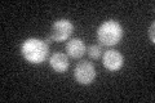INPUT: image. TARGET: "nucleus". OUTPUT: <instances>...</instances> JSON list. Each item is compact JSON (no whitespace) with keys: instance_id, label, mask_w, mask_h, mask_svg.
Segmentation results:
<instances>
[{"instance_id":"nucleus-7","label":"nucleus","mask_w":155,"mask_h":103,"mask_svg":"<svg viewBox=\"0 0 155 103\" xmlns=\"http://www.w3.org/2000/svg\"><path fill=\"white\" fill-rule=\"evenodd\" d=\"M49 66L58 73H64L67 71V68L70 66L69 58H67V54H64V53H53V54L49 57Z\"/></svg>"},{"instance_id":"nucleus-4","label":"nucleus","mask_w":155,"mask_h":103,"mask_svg":"<svg viewBox=\"0 0 155 103\" xmlns=\"http://www.w3.org/2000/svg\"><path fill=\"white\" fill-rule=\"evenodd\" d=\"M74 79L80 85H89L96 79V68L88 61L79 62L74 68Z\"/></svg>"},{"instance_id":"nucleus-8","label":"nucleus","mask_w":155,"mask_h":103,"mask_svg":"<svg viewBox=\"0 0 155 103\" xmlns=\"http://www.w3.org/2000/svg\"><path fill=\"white\" fill-rule=\"evenodd\" d=\"M102 47L98 45V44H92V45L88 47L87 49V53H88L89 58L92 60H98V58L102 57Z\"/></svg>"},{"instance_id":"nucleus-2","label":"nucleus","mask_w":155,"mask_h":103,"mask_svg":"<svg viewBox=\"0 0 155 103\" xmlns=\"http://www.w3.org/2000/svg\"><path fill=\"white\" fill-rule=\"evenodd\" d=\"M123 26L115 19H107L102 22L97 28V40L101 45L105 47H114L119 44L123 39Z\"/></svg>"},{"instance_id":"nucleus-1","label":"nucleus","mask_w":155,"mask_h":103,"mask_svg":"<svg viewBox=\"0 0 155 103\" xmlns=\"http://www.w3.org/2000/svg\"><path fill=\"white\" fill-rule=\"evenodd\" d=\"M21 54L26 62L31 65H40L49 54V45L45 40L36 37H28L21 45Z\"/></svg>"},{"instance_id":"nucleus-9","label":"nucleus","mask_w":155,"mask_h":103,"mask_svg":"<svg viewBox=\"0 0 155 103\" xmlns=\"http://www.w3.org/2000/svg\"><path fill=\"white\" fill-rule=\"evenodd\" d=\"M154 31H155V23H151V26L149 27V37H150V41L153 44L155 43V36H154Z\"/></svg>"},{"instance_id":"nucleus-5","label":"nucleus","mask_w":155,"mask_h":103,"mask_svg":"<svg viewBox=\"0 0 155 103\" xmlns=\"http://www.w3.org/2000/svg\"><path fill=\"white\" fill-rule=\"evenodd\" d=\"M102 63L107 71H119L124 65V57L115 49H109L102 54Z\"/></svg>"},{"instance_id":"nucleus-6","label":"nucleus","mask_w":155,"mask_h":103,"mask_svg":"<svg viewBox=\"0 0 155 103\" xmlns=\"http://www.w3.org/2000/svg\"><path fill=\"white\" fill-rule=\"evenodd\" d=\"M65 49H66V54L70 58H74V60L81 58L87 53V47L83 41V39H80V37L70 39V40L67 41Z\"/></svg>"},{"instance_id":"nucleus-3","label":"nucleus","mask_w":155,"mask_h":103,"mask_svg":"<svg viewBox=\"0 0 155 103\" xmlns=\"http://www.w3.org/2000/svg\"><path fill=\"white\" fill-rule=\"evenodd\" d=\"M72 32H74V24H72L69 19L60 18L53 22L52 27H51L49 39L45 41L47 43H51V40L57 41V43L66 41L67 39L72 35Z\"/></svg>"}]
</instances>
